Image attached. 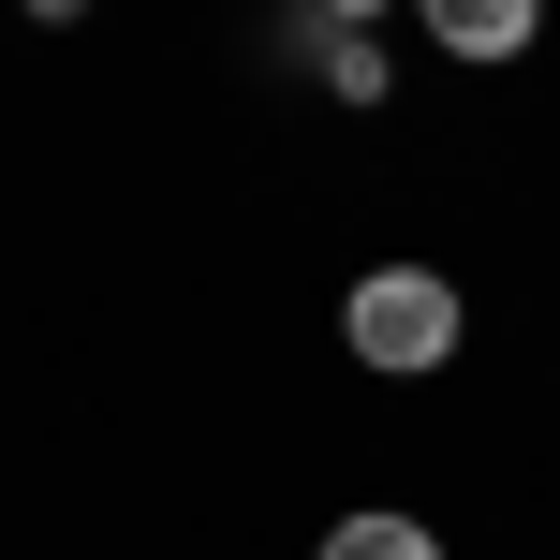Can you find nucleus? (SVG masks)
<instances>
[{
	"instance_id": "f257e3e1",
	"label": "nucleus",
	"mask_w": 560,
	"mask_h": 560,
	"mask_svg": "<svg viewBox=\"0 0 560 560\" xmlns=\"http://www.w3.org/2000/svg\"><path fill=\"white\" fill-rule=\"evenodd\" d=\"M339 339H354V369H384V384H428V369H457V339H472V295H457L443 266H369L354 295H339Z\"/></svg>"
},
{
	"instance_id": "f03ea898",
	"label": "nucleus",
	"mask_w": 560,
	"mask_h": 560,
	"mask_svg": "<svg viewBox=\"0 0 560 560\" xmlns=\"http://www.w3.org/2000/svg\"><path fill=\"white\" fill-rule=\"evenodd\" d=\"M413 30H428L443 59H472V74H502V59L546 45V0H413Z\"/></svg>"
},
{
	"instance_id": "7ed1b4c3",
	"label": "nucleus",
	"mask_w": 560,
	"mask_h": 560,
	"mask_svg": "<svg viewBox=\"0 0 560 560\" xmlns=\"http://www.w3.org/2000/svg\"><path fill=\"white\" fill-rule=\"evenodd\" d=\"M310 560H443V532L398 516V502H354V516H325V546H310Z\"/></svg>"
},
{
	"instance_id": "20e7f679",
	"label": "nucleus",
	"mask_w": 560,
	"mask_h": 560,
	"mask_svg": "<svg viewBox=\"0 0 560 560\" xmlns=\"http://www.w3.org/2000/svg\"><path fill=\"white\" fill-rule=\"evenodd\" d=\"M325 104H398V45H384V30H325Z\"/></svg>"
},
{
	"instance_id": "39448f33",
	"label": "nucleus",
	"mask_w": 560,
	"mask_h": 560,
	"mask_svg": "<svg viewBox=\"0 0 560 560\" xmlns=\"http://www.w3.org/2000/svg\"><path fill=\"white\" fill-rule=\"evenodd\" d=\"M325 30H384V15H413V0H310Z\"/></svg>"
},
{
	"instance_id": "423d86ee",
	"label": "nucleus",
	"mask_w": 560,
	"mask_h": 560,
	"mask_svg": "<svg viewBox=\"0 0 560 560\" xmlns=\"http://www.w3.org/2000/svg\"><path fill=\"white\" fill-rule=\"evenodd\" d=\"M30 15H45V30H74V15H89V0H30Z\"/></svg>"
}]
</instances>
